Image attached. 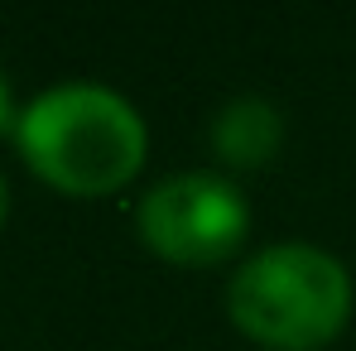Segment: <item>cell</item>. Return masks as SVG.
Returning <instances> with one entry per match:
<instances>
[{
    "label": "cell",
    "instance_id": "6",
    "mask_svg": "<svg viewBox=\"0 0 356 351\" xmlns=\"http://www.w3.org/2000/svg\"><path fill=\"white\" fill-rule=\"evenodd\" d=\"M5 212H10V188H5V178H0V227H5Z\"/></svg>",
    "mask_w": 356,
    "mask_h": 351
},
{
    "label": "cell",
    "instance_id": "5",
    "mask_svg": "<svg viewBox=\"0 0 356 351\" xmlns=\"http://www.w3.org/2000/svg\"><path fill=\"white\" fill-rule=\"evenodd\" d=\"M10 125H19V116H15V92H10V77H5V67H0V135H5Z\"/></svg>",
    "mask_w": 356,
    "mask_h": 351
},
{
    "label": "cell",
    "instance_id": "2",
    "mask_svg": "<svg viewBox=\"0 0 356 351\" xmlns=\"http://www.w3.org/2000/svg\"><path fill=\"white\" fill-rule=\"evenodd\" d=\"M227 313L270 351H318L352 313V275L337 255L284 240L250 255L227 289Z\"/></svg>",
    "mask_w": 356,
    "mask_h": 351
},
{
    "label": "cell",
    "instance_id": "3",
    "mask_svg": "<svg viewBox=\"0 0 356 351\" xmlns=\"http://www.w3.org/2000/svg\"><path fill=\"white\" fill-rule=\"evenodd\" d=\"M135 227L154 255L174 265H212L245 240L250 207L236 193V183L197 169L154 183L135 207Z\"/></svg>",
    "mask_w": 356,
    "mask_h": 351
},
{
    "label": "cell",
    "instance_id": "4",
    "mask_svg": "<svg viewBox=\"0 0 356 351\" xmlns=\"http://www.w3.org/2000/svg\"><path fill=\"white\" fill-rule=\"evenodd\" d=\"M280 140H284V120H280V111L265 97H236L212 120V149L227 164H236V169L270 164Z\"/></svg>",
    "mask_w": 356,
    "mask_h": 351
},
{
    "label": "cell",
    "instance_id": "1",
    "mask_svg": "<svg viewBox=\"0 0 356 351\" xmlns=\"http://www.w3.org/2000/svg\"><path fill=\"white\" fill-rule=\"evenodd\" d=\"M29 169L72 197H102L140 174L145 120L140 111L97 82H63L34 97L15 125Z\"/></svg>",
    "mask_w": 356,
    "mask_h": 351
}]
</instances>
